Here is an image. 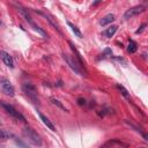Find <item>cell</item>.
<instances>
[{
    "label": "cell",
    "instance_id": "cell-20",
    "mask_svg": "<svg viewBox=\"0 0 148 148\" xmlns=\"http://www.w3.org/2000/svg\"><path fill=\"white\" fill-rule=\"evenodd\" d=\"M145 27H146V24H142V25L140 27V29H138L135 32H136V34H140V32H142V31H143V29H145Z\"/></svg>",
    "mask_w": 148,
    "mask_h": 148
},
{
    "label": "cell",
    "instance_id": "cell-17",
    "mask_svg": "<svg viewBox=\"0 0 148 148\" xmlns=\"http://www.w3.org/2000/svg\"><path fill=\"white\" fill-rule=\"evenodd\" d=\"M9 138V134L7 132H3V131H0V139L1 140H5V139H8Z\"/></svg>",
    "mask_w": 148,
    "mask_h": 148
},
{
    "label": "cell",
    "instance_id": "cell-10",
    "mask_svg": "<svg viewBox=\"0 0 148 148\" xmlns=\"http://www.w3.org/2000/svg\"><path fill=\"white\" fill-rule=\"evenodd\" d=\"M113 20H114V15H113V14H108V15H105V16L99 21V24H101V25H106V24L113 22Z\"/></svg>",
    "mask_w": 148,
    "mask_h": 148
},
{
    "label": "cell",
    "instance_id": "cell-16",
    "mask_svg": "<svg viewBox=\"0 0 148 148\" xmlns=\"http://www.w3.org/2000/svg\"><path fill=\"white\" fill-rule=\"evenodd\" d=\"M51 102H52L54 105H57L58 108H60L61 110H64L65 112H68V110H67V109H66V108H65V106H64V105H62V104H61V103H60L58 99H56V98H51Z\"/></svg>",
    "mask_w": 148,
    "mask_h": 148
},
{
    "label": "cell",
    "instance_id": "cell-18",
    "mask_svg": "<svg viewBox=\"0 0 148 148\" xmlns=\"http://www.w3.org/2000/svg\"><path fill=\"white\" fill-rule=\"evenodd\" d=\"M111 53H112V51H111L110 49H105V50H104V52H103V56H105V54L111 56Z\"/></svg>",
    "mask_w": 148,
    "mask_h": 148
},
{
    "label": "cell",
    "instance_id": "cell-12",
    "mask_svg": "<svg viewBox=\"0 0 148 148\" xmlns=\"http://www.w3.org/2000/svg\"><path fill=\"white\" fill-rule=\"evenodd\" d=\"M117 25H110L105 31H104V35L108 37V38H111L114 34H116V31H117Z\"/></svg>",
    "mask_w": 148,
    "mask_h": 148
},
{
    "label": "cell",
    "instance_id": "cell-1",
    "mask_svg": "<svg viewBox=\"0 0 148 148\" xmlns=\"http://www.w3.org/2000/svg\"><path fill=\"white\" fill-rule=\"evenodd\" d=\"M22 134L30 143H32L35 146H42V139H40L39 134L31 127H24L22 130Z\"/></svg>",
    "mask_w": 148,
    "mask_h": 148
},
{
    "label": "cell",
    "instance_id": "cell-15",
    "mask_svg": "<svg viewBox=\"0 0 148 148\" xmlns=\"http://www.w3.org/2000/svg\"><path fill=\"white\" fill-rule=\"evenodd\" d=\"M67 24H68V25L71 27L72 31H73V32H74V34H75V35H76L77 37H81V36H82V35H81V31H80V30L77 29V27H76V25H74V24H73L72 22H69V21L67 22Z\"/></svg>",
    "mask_w": 148,
    "mask_h": 148
},
{
    "label": "cell",
    "instance_id": "cell-8",
    "mask_svg": "<svg viewBox=\"0 0 148 148\" xmlns=\"http://www.w3.org/2000/svg\"><path fill=\"white\" fill-rule=\"evenodd\" d=\"M0 58L2 59V61L5 62L6 66L13 68L14 67V60L12 58V56H9V53H7L6 51H0Z\"/></svg>",
    "mask_w": 148,
    "mask_h": 148
},
{
    "label": "cell",
    "instance_id": "cell-4",
    "mask_svg": "<svg viewBox=\"0 0 148 148\" xmlns=\"http://www.w3.org/2000/svg\"><path fill=\"white\" fill-rule=\"evenodd\" d=\"M1 105H2V108L13 117V118H15V119H18V120H21V121H23V123H25L27 120H25V118H24V116L22 114V113H20L13 105H10V104H7V103H1Z\"/></svg>",
    "mask_w": 148,
    "mask_h": 148
},
{
    "label": "cell",
    "instance_id": "cell-21",
    "mask_svg": "<svg viewBox=\"0 0 148 148\" xmlns=\"http://www.w3.org/2000/svg\"><path fill=\"white\" fill-rule=\"evenodd\" d=\"M141 148H146V147H141Z\"/></svg>",
    "mask_w": 148,
    "mask_h": 148
},
{
    "label": "cell",
    "instance_id": "cell-7",
    "mask_svg": "<svg viewBox=\"0 0 148 148\" xmlns=\"http://www.w3.org/2000/svg\"><path fill=\"white\" fill-rule=\"evenodd\" d=\"M145 10H146V7H145V6H142V5L134 6V7H132V8L127 9V10L125 12V14H124V18H125V20H128V18L133 17L134 15H138V14H140V13L145 12Z\"/></svg>",
    "mask_w": 148,
    "mask_h": 148
},
{
    "label": "cell",
    "instance_id": "cell-13",
    "mask_svg": "<svg viewBox=\"0 0 148 148\" xmlns=\"http://www.w3.org/2000/svg\"><path fill=\"white\" fill-rule=\"evenodd\" d=\"M136 50H138L136 43H135V42H133V40H130V43H128V47H127V51H128L130 53H134V52H136Z\"/></svg>",
    "mask_w": 148,
    "mask_h": 148
},
{
    "label": "cell",
    "instance_id": "cell-11",
    "mask_svg": "<svg viewBox=\"0 0 148 148\" xmlns=\"http://www.w3.org/2000/svg\"><path fill=\"white\" fill-rule=\"evenodd\" d=\"M38 14H40L42 16H44V17H45V18H46V20H47V21H49V22H50V23H51V24H52V25L54 27V29H56V30H57V31H58L59 34H61V31H60V28H59V25H58V24H57V23H56V22H54V21L52 20V17H51V16H50L49 14H44V13H40V12H38Z\"/></svg>",
    "mask_w": 148,
    "mask_h": 148
},
{
    "label": "cell",
    "instance_id": "cell-3",
    "mask_svg": "<svg viewBox=\"0 0 148 148\" xmlns=\"http://www.w3.org/2000/svg\"><path fill=\"white\" fill-rule=\"evenodd\" d=\"M17 9H18V12H20V13H21V14L23 15L24 20H25V21H27V22H28V23H29V24H30V25H31V27H32V28H34L35 30H37V31H38V32H39V34H40L42 36H44V37H47L46 32H45V31H44V30H43L42 28H39V27H38V25H37V24H36V23H35V22L32 21V18L30 17V15H29V14L27 13V10H25V9H24L23 7H21V6L18 5V6H17Z\"/></svg>",
    "mask_w": 148,
    "mask_h": 148
},
{
    "label": "cell",
    "instance_id": "cell-14",
    "mask_svg": "<svg viewBox=\"0 0 148 148\" xmlns=\"http://www.w3.org/2000/svg\"><path fill=\"white\" fill-rule=\"evenodd\" d=\"M117 88L120 90V92H121V95L125 97V98H127V99H130V92L126 90V88L124 87V86H121V84H117Z\"/></svg>",
    "mask_w": 148,
    "mask_h": 148
},
{
    "label": "cell",
    "instance_id": "cell-6",
    "mask_svg": "<svg viewBox=\"0 0 148 148\" xmlns=\"http://www.w3.org/2000/svg\"><path fill=\"white\" fill-rule=\"evenodd\" d=\"M62 58H64V60L67 62V65H68V66H69L76 74H79V75H81V76L84 75L83 72H82V69H81V68L79 67V65L76 64V61H75L74 59H72L68 54H65V53H64V54H62Z\"/></svg>",
    "mask_w": 148,
    "mask_h": 148
},
{
    "label": "cell",
    "instance_id": "cell-19",
    "mask_svg": "<svg viewBox=\"0 0 148 148\" xmlns=\"http://www.w3.org/2000/svg\"><path fill=\"white\" fill-rule=\"evenodd\" d=\"M77 103H79V105H84V104H86V99L79 98V99H77Z\"/></svg>",
    "mask_w": 148,
    "mask_h": 148
},
{
    "label": "cell",
    "instance_id": "cell-2",
    "mask_svg": "<svg viewBox=\"0 0 148 148\" xmlns=\"http://www.w3.org/2000/svg\"><path fill=\"white\" fill-rule=\"evenodd\" d=\"M22 90H23V92L28 96V98H29L32 103L38 104L39 99H38L37 89H36V87H35L32 83H30V82H25V83H23V84H22Z\"/></svg>",
    "mask_w": 148,
    "mask_h": 148
},
{
    "label": "cell",
    "instance_id": "cell-5",
    "mask_svg": "<svg viewBox=\"0 0 148 148\" xmlns=\"http://www.w3.org/2000/svg\"><path fill=\"white\" fill-rule=\"evenodd\" d=\"M0 86H1L2 91H3L7 96L13 97V96L15 95V89H14V87H13V84L10 83L9 80H7V79H1V80H0Z\"/></svg>",
    "mask_w": 148,
    "mask_h": 148
},
{
    "label": "cell",
    "instance_id": "cell-9",
    "mask_svg": "<svg viewBox=\"0 0 148 148\" xmlns=\"http://www.w3.org/2000/svg\"><path fill=\"white\" fill-rule=\"evenodd\" d=\"M38 116H39V118H40V120L44 123V125H46V127H49L51 131H56V127H54V125L50 121V119L46 117V116H44L42 112H39L38 111Z\"/></svg>",
    "mask_w": 148,
    "mask_h": 148
}]
</instances>
